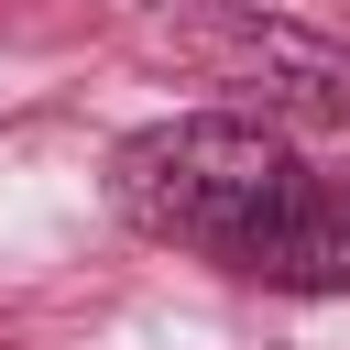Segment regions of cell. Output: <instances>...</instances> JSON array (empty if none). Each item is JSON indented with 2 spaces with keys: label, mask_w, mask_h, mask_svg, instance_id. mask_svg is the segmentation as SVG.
Here are the masks:
<instances>
[{
  "label": "cell",
  "mask_w": 350,
  "mask_h": 350,
  "mask_svg": "<svg viewBox=\"0 0 350 350\" xmlns=\"http://www.w3.org/2000/svg\"><path fill=\"white\" fill-rule=\"evenodd\" d=\"M306 186L317 175L284 153V131H262L241 109H175V120H153V131H131L109 153L120 219L153 230V241H175V252H208L230 273L262 262V241L295 219Z\"/></svg>",
  "instance_id": "6da1fadb"
},
{
  "label": "cell",
  "mask_w": 350,
  "mask_h": 350,
  "mask_svg": "<svg viewBox=\"0 0 350 350\" xmlns=\"http://www.w3.org/2000/svg\"><path fill=\"white\" fill-rule=\"evenodd\" d=\"M208 66L219 77H262V98H284V109L350 120V66L328 44H306V33H284V22H219L208 33Z\"/></svg>",
  "instance_id": "7a4b0ae2"
},
{
  "label": "cell",
  "mask_w": 350,
  "mask_h": 350,
  "mask_svg": "<svg viewBox=\"0 0 350 350\" xmlns=\"http://www.w3.org/2000/svg\"><path fill=\"white\" fill-rule=\"evenodd\" d=\"M252 284H295V295H339V284H350V197L306 186V197H295V219H284V230L262 241Z\"/></svg>",
  "instance_id": "3957f363"
}]
</instances>
